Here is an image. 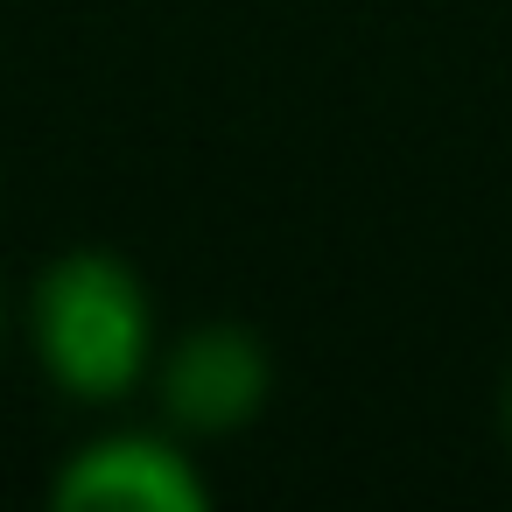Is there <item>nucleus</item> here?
<instances>
[{"instance_id": "7ed1b4c3", "label": "nucleus", "mask_w": 512, "mask_h": 512, "mask_svg": "<svg viewBox=\"0 0 512 512\" xmlns=\"http://www.w3.org/2000/svg\"><path fill=\"white\" fill-rule=\"evenodd\" d=\"M267 400V351L253 330H232V323H204L190 330L169 365H162V407L176 428L190 435H225V428H246Z\"/></svg>"}, {"instance_id": "f03ea898", "label": "nucleus", "mask_w": 512, "mask_h": 512, "mask_svg": "<svg viewBox=\"0 0 512 512\" xmlns=\"http://www.w3.org/2000/svg\"><path fill=\"white\" fill-rule=\"evenodd\" d=\"M50 498L64 512H204L211 484L169 435H99L57 470Z\"/></svg>"}, {"instance_id": "20e7f679", "label": "nucleus", "mask_w": 512, "mask_h": 512, "mask_svg": "<svg viewBox=\"0 0 512 512\" xmlns=\"http://www.w3.org/2000/svg\"><path fill=\"white\" fill-rule=\"evenodd\" d=\"M505 442H512V379H505Z\"/></svg>"}, {"instance_id": "f257e3e1", "label": "nucleus", "mask_w": 512, "mask_h": 512, "mask_svg": "<svg viewBox=\"0 0 512 512\" xmlns=\"http://www.w3.org/2000/svg\"><path fill=\"white\" fill-rule=\"evenodd\" d=\"M29 337L43 372L78 400H120L155 358V309L127 260L64 253L29 295Z\"/></svg>"}]
</instances>
